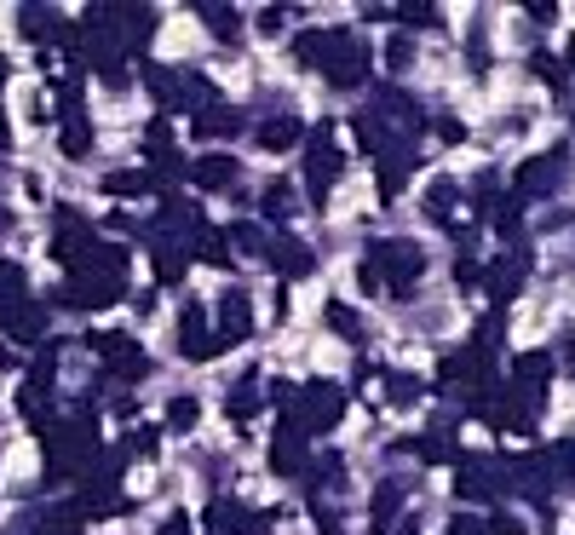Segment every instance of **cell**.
<instances>
[{
  "label": "cell",
  "instance_id": "6da1fadb",
  "mask_svg": "<svg viewBox=\"0 0 575 535\" xmlns=\"http://www.w3.org/2000/svg\"><path fill=\"white\" fill-rule=\"evenodd\" d=\"M294 52L305 58V64H317L322 58V75L340 81V87H357V81H363V64H368V52L357 47L351 35H299Z\"/></svg>",
  "mask_w": 575,
  "mask_h": 535
},
{
  "label": "cell",
  "instance_id": "7a4b0ae2",
  "mask_svg": "<svg viewBox=\"0 0 575 535\" xmlns=\"http://www.w3.org/2000/svg\"><path fill=\"white\" fill-rule=\"evenodd\" d=\"M121 288H127V254L121 248H110V259L98 254L87 265V271H75L69 277V305H115L121 300Z\"/></svg>",
  "mask_w": 575,
  "mask_h": 535
},
{
  "label": "cell",
  "instance_id": "3957f363",
  "mask_svg": "<svg viewBox=\"0 0 575 535\" xmlns=\"http://www.w3.org/2000/svg\"><path fill=\"white\" fill-rule=\"evenodd\" d=\"M305 179H311V202L322 208L328 185L340 179V144H334V127H328V121H322V127H311V150H305Z\"/></svg>",
  "mask_w": 575,
  "mask_h": 535
},
{
  "label": "cell",
  "instance_id": "277c9868",
  "mask_svg": "<svg viewBox=\"0 0 575 535\" xmlns=\"http://www.w3.org/2000/svg\"><path fill=\"white\" fill-rule=\"evenodd\" d=\"M58 225H64V231L52 236V259H58V265L69 271V277H75V271H87L92 259H98V236H92L87 225L75 219V213H64Z\"/></svg>",
  "mask_w": 575,
  "mask_h": 535
},
{
  "label": "cell",
  "instance_id": "5b68a950",
  "mask_svg": "<svg viewBox=\"0 0 575 535\" xmlns=\"http://www.w3.org/2000/svg\"><path fill=\"white\" fill-rule=\"evenodd\" d=\"M368 265H374V271H380V277H386L391 288H397V294H409V282L420 277V265H426V254H420L414 242H380Z\"/></svg>",
  "mask_w": 575,
  "mask_h": 535
},
{
  "label": "cell",
  "instance_id": "8992f818",
  "mask_svg": "<svg viewBox=\"0 0 575 535\" xmlns=\"http://www.w3.org/2000/svg\"><path fill=\"white\" fill-rule=\"evenodd\" d=\"M92 351H98V363L121 380H138L144 374V351H138L133 334H92Z\"/></svg>",
  "mask_w": 575,
  "mask_h": 535
},
{
  "label": "cell",
  "instance_id": "52a82bcc",
  "mask_svg": "<svg viewBox=\"0 0 575 535\" xmlns=\"http://www.w3.org/2000/svg\"><path fill=\"white\" fill-rule=\"evenodd\" d=\"M230 340L225 334H207L202 328V305H184V317H179V351L190 357V363H207V357H219Z\"/></svg>",
  "mask_w": 575,
  "mask_h": 535
},
{
  "label": "cell",
  "instance_id": "ba28073f",
  "mask_svg": "<svg viewBox=\"0 0 575 535\" xmlns=\"http://www.w3.org/2000/svg\"><path fill=\"white\" fill-rule=\"evenodd\" d=\"M558 173H564V156L552 150V156H535V162L518 167V179H512V185H518V196H547V190L558 185Z\"/></svg>",
  "mask_w": 575,
  "mask_h": 535
},
{
  "label": "cell",
  "instance_id": "9c48e42d",
  "mask_svg": "<svg viewBox=\"0 0 575 535\" xmlns=\"http://www.w3.org/2000/svg\"><path fill=\"white\" fill-rule=\"evenodd\" d=\"M6 328H12V340H18V346H35V340L46 334V311L35 300H23L18 311L6 317Z\"/></svg>",
  "mask_w": 575,
  "mask_h": 535
},
{
  "label": "cell",
  "instance_id": "30bf717a",
  "mask_svg": "<svg viewBox=\"0 0 575 535\" xmlns=\"http://www.w3.org/2000/svg\"><path fill=\"white\" fill-rule=\"evenodd\" d=\"M190 179H196L202 190H225L230 179H236V162H230V156H196Z\"/></svg>",
  "mask_w": 575,
  "mask_h": 535
},
{
  "label": "cell",
  "instance_id": "8fae6325",
  "mask_svg": "<svg viewBox=\"0 0 575 535\" xmlns=\"http://www.w3.org/2000/svg\"><path fill=\"white\" fill-rule=\"evenodd\" d=\"M271 265L282 277H305V271H311V254H305V242L282 236V242H271Z\"/></svg>",
  "mask_w": 575,
  "mask_h": 535
},
{
  "label": "cell",
  "instance_id": "7c38bea8",
  "mask_svg": "<svg viewBox=\"0 0 575 535\" xmlns=\"http://www.w3.org/2000/svg\"><path fill=\"white\" fill-rule=\"evenodd\" d=\"M121 35H127V47L138 52L156 35V12H150V6H127V12H121Z\"/></svg>",
  "mask_w": 575,
  "mask_h": 535
},
{
  "label": "cell",
  "instance_id": "4fadbf2b",
  "mask_svg": "<svg viewBox=\"0 0 575 535\" xmlns=\"http://www.w3.org/2000/svg\"><path fill=\"white\" fill-rule=\"evenodd\" d=\"M271 466H276V472H299V466H305V438L282 426V438L271 443Z\"/></svg>",
  "mask_w": 575,
  "mask_h": 535
},
{
  "label": "cell",
  "instance_id": "5bb4252c",
  "mask_svg": "<svg viewBox=\"0 0 575 535\" xmlns=\"http://www.w3.org/2000/svg\"><path fill=\"white\" fill-rule=\"evenodd\" d=\"M58 144H64V156H87V150H92V127H87V116H81V110H69V116H64Z\"/></svg>",
  "mask_w": 575,
  "mask_h": 535
},
{
  "label": "cell",
  "instance_id": "9a60e30c",
  "mask_svg": "<svg viewBox=\"0 0 575 535\" xmlns=\"http://www.w3.org/2000/svg\"><path fill=\"white\" fill-rule=\"evenodd\" d=\"M23 300H29V294H23V271L18 265H0V328H6V317H12Z\"/></svg>",
  "mask_w": 575,
  "mask_h": 535
},
{
  "label": "cell",
  "instance_id": "2e32d148",
  "mask_svg": "<svg viewBox=\"0 0 575 535\" xmlns=\"http://www.w3.org/2000/svg\"><path fill=\"white\" fill-rule=\"evenodd\" d=\"M41 530H29V535H81V507H52L35 518Z\"/></svg>",
  "mask_w": 575,
  "mask_h": 535
},
{
  "label": "cell",
  "instance_id": "e0dca14e",
  "mask_svg": "<svg viewBox=\"0 0 575 535\" xmlns=\"http://www.w3.org/2000/svg\"><path fill=\"white\" fill-rule=\"evenodd\" d=\"M219 317H225V340H242V334L253 328V311H248V300H242V294H225Z\"/></svg>",
  "mask_w": 575,
  "mask_h": 535
},
{
  "label": "cell",
  "instance_id": "ac0fdd59",
  "mask_svg": "<svg viewBox=\"0 0 575 535\" xmlns=\"http://www.w3.org/2000/svg\"><path fill=\"white\" fill-rule=\"evenodd\" d=\"M518 277H524V265H518V259H501V265H495V271L483 277V288H489L495 300H512V288H518Z\"/></svg>",
  "mask_w": 575,
  "mask_h": 535
},
{
  "label": "cell",
  "instance_id": "d6986e66",
  "mask_svg": "<svg viewBox=\"0 0 575 535\" xmlns=\"http://www.w3.org/2000/svg\"><path fill=\"white\" fill-rule=\"evenodd\" d=\"M512 374H518V380H529V386H541V380L552 374V357H547V351H518Z\"/></svg>",
  "mask_w": 575,
  "mask_h": 535
},
{
  "label": "cell",
  "instance_id": "ffe728a7",
  "mask_svg": "<svg viewBox=\"0 0 575 535\" xmlns=\"http://www.w3.org/2000/svg\"><path fill=\"white\" fill-rule=\"evenodd\" d=\"M144 81H150V93L161 98V110H179V75H167V70H144Z\"/></svg>",
  "mask_w": 575,
  "mask_h": 535
},
{
  "label": "cell",
  "instance_id": "44dd1931",
  "mask_svg": "<svg viewBox=\"0 0 575 535\" xmlns=\"http://www.w3.org/2000/svg\"><path fill=\"white\" fill-rule=\"evenodd\" d=\"M196 254H202L207 265H230V236H219V231H196Z\"/></svg>",
  "mask_w": 575,
  "mask_h": 535
},
{
  "label": "cell",
  "instance_id": "7402d4cb",
  "mask_svg": "<svg viewBox=\"0 0 575 535\" xmlns=\"http://www.w3.org/2000/svg\"><path fill=\"white\" fill-rule=\"evenodd\" d=\"M150 190V173H110L104 179V196H144Z\"/></svg>",
  "mask_w": 575,
  "mask_h": 535
},
{
  "label": "cell",
  "instance_id": "603a6c76",
  "mask_svg": "<svg viewBox=\"0 0 575 535\" xmlns=\"http://www.w3.org/2000/svg\"><path fill=\"white\" fill-rule=\"evenodd\" d=\"M455 489H460V501H489V495H495V489L483 484V466H466Z\"/></svg>",
  "mask_w": 575,
  "mask_h": 535
},
{
  "label": "cell",
  "instance_id": "cb8c5ba5",
  "mask_svg": "<svg viewBox=\"0 0 575 535\" xmlns=\"http://www.w3.org/2000/svg\"><path fill=\"white\" fill-rule=\"evenodd\" d=\"M207 535H236V507H230V501H213V507H207Z\"/></svg>",
  "mask_w": 575,
  "mask_h": 535
},
{
  "label": "cell",
  "instance_id": "d4e9b609",
  "mask_svg": "<svg viewBox=\"0 0 575 535\" xmlns=\"http://www.w3.org/2000/svg\"><path fill=\"white\" fill-rule=\"evenodd\" d=\"M299 139V121H271V127H259V144H271V150H282V144Z\"/></svg>",
  "mask_w": 575,
  "mask_h": 535
},
{
  "label": "cell",
  "instance_id": "484cf974",
  "mask_svg": "<svg viewBox=\"0 0 575 535\" xmlns=\"http://www.w3.org/2000/svg\"><path fill=\"white\" fill-rule=\"evenodd\" d=\"M196 415H202V409H196V397H173V409H167V426H173V432H184V426H196Z\"/></svg>",
  "mask_w": 575,
  "mask_h": 535
},
{
  "label": "cell",
  "instance_id": "4316f807",
  "mask_svg": "<svg viewBox=\"0 0 575 535\" xmlns=\"http://www.w3.org/2000/svg\"><path fill=\"white\" fill-rule=\"evenodd\" d=\"M207 29H213L219 41H230V35H236V12H230V6H207Z\"/></svg>",
  "mask_w": 575,
  "mask_h": 535
},
{
  "label": "cell",
  "instance_id": "83f0119b",
  "mask_svg": "<svg viewBox=\"0 0 575 535\" xmlns=\"http://www.w3.org/2000/svg\"><path fill=\"white\" fill-rule=\"evenodd\" d=\"M236 127V116H225V110H207V116H196V133L202 139H213V133H230Z\"/></svg>",
  "mask_w": 575,
  "mask_h": 535
},
{
  "label": "cell",
  "instance_id": "f1b7e54d",
  "mask_svg": "<svg viewBox=\"0 0 575 535\" xmlns=\"http://www.w3.org/2000/svg\"><path fill=\"white\" fill-rule=\"evenodd\" d=\"M391 512H397V489H380V495H374V535L391 524Z\"/></svg>",
  "mask_w": 575,
  "mask_h": 535
},
{
  "label": "cell",
  "instance_id": "f546056e",
  "mask_svg": "<svg viewBox=\"0 0 575 535\" xmlns=\"http://www.w3.org/2000/svg\"><path fill=\"white\" fill-rule=\"evenodd\" d=\"M156 277H161V282H179V277H184V259L161 248V254H156Z\"/></svg>",
  "mask_w": 575,
  "mask_h": 535
},
{
  "label": "cell",
  "instance_id": "4dcf8cb0",
  "mask_svg": "<svg viewBox=\"0 0 575 535\" xmlns=\"http://www.w3.org/2000/svg\"><path fill=\"white\" fill-rule=\"evenodd\" d=\"M403 18H409L414 29H437L443 18H437V6H403Z\"/></svg>",
  "mask_w": 575,
  "mask_h": 535
},
{
  "label": "cell",
  "instance_id": "1f68e13d",
  "mask_svg": "<svg viewBox=\"0 0 575 535\" xmlns=\"http://www.w3.org/2000/svg\"><path fill=\"white\" fill-rule=\"evenodd\" d=\"M328 323L340 328V334H357V311L351 305H328Z\"/></svg>",
  "mask_w": 575,
  "mask_h": 535
},
{
  "label": "cell",
  "instance_id": "d6a6232c",
  "mask_svg": "<svg viewBox=\"0 0 575 535\" xmlns=\"http://www.w3.org/2000/svg\"><path fill=\"white\" fill-rule=\"evenodd\" d=\"M449 202H455V185H432V213L449 219Z\"/></svg>",
  "mask_w": 575,
  "mask_h": 535
},
{
  "label": "cell",
  "instance_id": "836d02e7",
  "mask_svg": "<svg viewBox=\"0 0 575 535\" xmlns=\"http://www.w3.org/2000/svg\"><path fill=\"white\" fill-rule=\"evenodd\" d=\"M127 449H133V455H156V432H150V426H144V432H133V443H127Z\"/></svg>",
  "mask_w": 575,
  "mask_h": 535
},
{
  "label": "cell",
  "instance_id": "e575fe53",
  "mask_svg": "<svg viewBox=\"0 0 575 535\" xmlns=\"http://www.w3.org/2000/svg\"><path fill=\"white\" fill-rule=\"evenodd\" d=\"M391 397H397V403H414V380H409V374H397V380H391Z\"/></svg>",
  "mask_w": 575,
  "mask_h": 535
},
{
  "label": "cell",
  "instance_id": "d590c367",
  "mask_svg": "<svg viewBox=\"0 0 575 535\" xmlns=\"http://www.w3.org/2000/svg\"><path fill=\"white\" fill-rule=\"evenodd\" d=\"M156 535H190V518H184V512H173V518H167Z\"/></svg>",
  "mask_w": 575,
  "mask_h": 535
},
{
  "label": "cell",
  "instance_id": "8d00e7d4",
  "mask_svg": "<svg viewBox=\"0 0 575 535\" xmlns=\"http://www.w3.org/2000/svg\"><path fill=\"white\" fill-rule=\"evenodd\" d=\"M259 29H265V35H276V29H282V12H276V6H271V12H259Z\"/></svg>",
  "mask_w": 575,
  "mask_h": 535
},
{
  "label": "cell",
  "instance_id": "74e56055",
  "mask_svg": "<svg viewBox=\"0 0 575 535\" xmlns=\"http://www.w3.org/2000/svg\"><path fill=\"white\" fill-rule=\"evenodd\" d=\"M570 58H575V41H570Z\"/></svg>",
  "mask_w": 575,
  "mask_h": 535
}]
</instances>
